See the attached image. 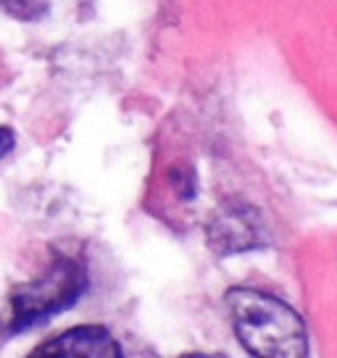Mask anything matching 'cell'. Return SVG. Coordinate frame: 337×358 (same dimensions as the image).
<instances>
[{
    "mask_svg": "<svg viewBox=\"0 0 337 358\" xmlns=\"http://www.w3.org/2000/svg\"><path fill=\"white\" fill-rule=\"evenodd\" d=\"M11 150H13V132L6 129V127H0V158L6 156V153H11Z\"/></svg>",
    "mask_w": 337,
    "mask_h": 358,
    "instance_id": "cell-4",
    "label": "cell"
},
{
    "mask_svg": "<svg viewBox=\"0 0 337 358\" xmlns=\"http://www.w3.org/2000/svg\"><path fill=\"white\" fill-rule=\"evenodd\" d=\"M227 308L248 353L264 358H301L308 353L303 319L287 303L261 290L235 287L227 292Z\"/></svg>",
    "mask_w": 337,
    "mask_h": 358,
    "instance_id": "cell-1",
    "label": "cell"
},
{
    "mask_svg": "<svg viewBox=\"0 0 337 358\" xmlns=\"http://www.w3.org/2000/svg\"><path fill=\"white\" fill-rule=\"evenodd\" d=\"M85 287H87L85 266L71 258H58L45 274L13 290L8 332H22L66 311L69 306L79 301Z\"/></svg>",
    "mask_w": 337,
    "mask_h": 358,
    "instance_id": "cell-2",
    "label": "cell"
},
{
    "mask_svg": "<svg viewBox=\"0 0 337 358\" xmlns=\"http://www.w3.org/2000/svg\"><path fill=\"white\" fill-rule=\"evenodd\" d=\"M34 356H98L119 358L122 348L103 327H77L64 335L48 340L43 348L34 350Z\"/></svg>",
    "mask_w": 337,
    "mask_h": 358,
    "instance_id": "cell-3",
    "label": "cell"
}]
</instances>
